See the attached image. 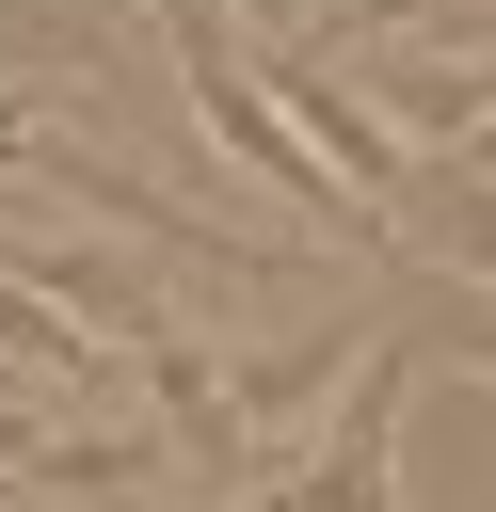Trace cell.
I'll return each instance as SVG.
<instances>
[{"instance_id":"obj_1","label":"cell","mask_w":496,"mask_h":512,"mask_svg":"<svg viewBox=\"0 0 496 512\" xmlns=\"http://www.w3.org/2000/svg\"><path fill=\"white\" fill-rule=\"evenodd\" d=\"M432 352L400 336V352H368V400L336 416V448L304 464V480H272V496H240V512H400V384H416Z\"/></svg>"},{"instance_id":"obj_6","label":"cell","mask_w":496,"mask_h":512,"mask_svg":"<svg viewBox=\"0 0 496 512\" xmlns=\"http://www.w3.org/2000/svg\"><path fill=\"white\" fill-rule=\"evenodd\" d=\"M0 16H16V0H0Z\"/></svg>"},{"instance_id":"obj_2","label":"cell","mask_w":496,"mask_h":512,"mask_svg":"<svg viewBox=\"0 0 496 512\" xmlns=\"http://www.w3.org/2000/svg\"><path fill=\"white\" fill-rule=\"evenodd\" d=\"M0 368H16V384H48V400H96V384H112L96 320H64L32 272H0Z\"/></svg>"},{"instance_id":"obj_4","label":"cell","mask_w":496,"mask_h":512,"mask_svg":"<svg viewBox=\"0 0 496 512\" xmlns=\"http://www.w3.org/2000/svg\"><path fill=\"white\" fill-rule=\"evenodd\" d=\"M32 144H48V112H32V96H0V176H32Z\"/></svg>"},{"instance_id":"obj_5","label":"cell","mask_w":496,"mask_h":512,"mask_svg":"<svg viewBox=\"0 0 496 512\" xmlns=\"http://www.w3.org/2000/svg\"><path fill=\"white\" fill-rule=\"evenodd\" d=\"M288 16H304V0H240V32H256V48H304Z\"/></svg>"},{"instance_id":"obj_3","label":"cell","mask_w":496,"mask_h":512,"mask_svg":"<svg viewBox=\"0 0 496 512\" xmlns=\"http://www.w3.org/2000/svg\"><path fill=\"white\" fill-rule=\"evenodd\" d=\"M400 336H416V352H448V368H496V288H464V272H448V288H416V320H400Z\"/></svg>"}]
</instances>
